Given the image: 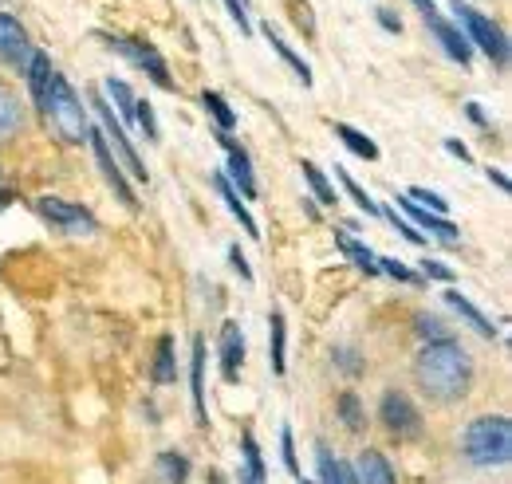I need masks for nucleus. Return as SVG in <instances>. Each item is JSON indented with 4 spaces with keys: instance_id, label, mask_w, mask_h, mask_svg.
<instances>
[{
    "instance_id": "nucleus-41",
    "label": "nucleus",
    "mask_w": 512,
    "mask_h": 484,
    "mask_svg": "<svg viewBox=\"0 0 512 484\" xmlns=\"http://www.w3.org/2000/svg\"><path fill=\"white\" fill-rule=\"evenodd\" d=\"M225 8H229V16L241 24V32L249 36V32H253V24H249V12H245V4H241V0H225Z\"/></svg>"
},
{
    "instance_id": "nucleus-12",
    "label": "nucleus",
    "mask_w": 512,
    "mask_h": 484,
    "mask_svg": "<svg viewBox=\"0 0 512 484\" xmlns=\"http://www.w3.org/2000/svg\"><path fill=\"white\" fill-rule=\"evenodd\" d=\"M217 142L225 146V154H229V178L237 182V189L253 201L256 197V178H253V162H249V154L237 146V138H229L225 130H217Z\"/></svg>"
},
{
    "instance_id": "nucleus-48",
    "label": "nucleus",
    "mask_w": 512,
    "mask_h": 484,
    "mask_svg": "<svg viewBox=\"0 0 512 484\" xmlns=\"http://www.w3.org/2000/svg\"><path fill=\"white\" fill-rule=\"evenodd\" d=\"M209 484H225V481H221V477H217V473H213V481H209Z\"/></svg>"
},
{
    "instance_id": "nucleus-15",
    "label": "nucleus",
    "mask_w": 512,
    "mask_h": 484,
    "mask_svg": "<svg viewBox=\"0 0 512 484\" xmlns=\"http://www.w3.org/2000/svg\"><path fill=\"white\" fill-rule=\"evenodd\" d=\"M351 469H355V481L359 484H398L394 481V469L386 465V457L383 453H375V449L359 453V461H355Z\"/></svg>"
},
{
    "instance_id": "nucleus-36",
    "label": "nucleus",
    "mask_w": 512,
    "mask_h": 484,
    "mask_svg": "<svg viewBox=\"0 0 512 484\" xmlns=\"http://www.w3.org/2000/svg\"><path fill=\"white\" fill-rule=\"evenodd\" d=\"M406 197H410V201H426L422 209H430V213H438V217L446 213V197H438V193H430V189H422V185H414Z\"/></svg>"
},
{
    "instance_id": "nucleus-49",
    "label": "nucleus",
    "mask_w": 512,
    "mask_h": 484,
    "mask_svg": "<svg viewBox=\"0 0 512 484\" xmlns=\"http://www.w3.org/2000/svg\"><path fill=\"white\" fill-rule=\"evenodd\" d=\"M300 484H308V481H300Z\"/></svg>"
},
{
    "instance_id": "nucleus-44",
    "label": "nucleus",
    "mask_w": 512,
    "mask_h": 484,
    "mask_svg": "<svg viewBox=\"0 0 512 484\" xmlns=\"http://www.w3.org/2000/svg\"><path fill=\"white\" fill-rule=\"evenodd\" d=\"M489 182L497 185V189H505V193H509V178H505L501 170H489Z\"/></svg>"
},
{
    "instance_id": "nucleus-16",
    "label": "nucleus",
    "mask_w": 512,
    "mask_h": 484,
    "mask_svg": "<svg viewBox=\"0 0 512 484\" xmlns=\"http://www.w3.org/2000/svg\"><path fill=\"white\" fill-rule=\"evenodd\" d=\"M190 386H193V410H197V425H209V418H205V339H193Z\"/></svg>"
},
{
    "instance_id": "nucleus-42",
    "label": "nucleus",
    "mask_w": 512,
    "mask_h": 484,
    "mask_svg": "<svg viewBox=\"0 0 512 484\" xmlns=\"http://www.w3.org/2000/svg\"><path fill=\"white\" fill-rule=\"evenodd\" d=\"M379 24H383L386 32H402V20H398L390 8H379Z\"/></svg>"
},
{
    "instance_id": "nucleus-30",
    "label": "nucleus",
    "mask_w": 512,
    "mask_h": 484,
    "mask_svg": "<svg viewBox=\"0 0 512 484\" xmlns=\"http://www.w3.org/2000/svg\"><path fill=\"white\" fill-rule=\"evenodd\" d=\"M335 174H339V178H343V189H347V193H351V201H355V205H359V209H363V213H367V217H375V213H379V205H375V201H371V197H367V193H363V189H359V182H355V178H351V174H343V170H335Z\"/></svg>"
},
{
    "instance_id": "nucleus-18",
    "label": "nucleus",
    "mask_w": 512,
    "mask_h": 484,
    "mask_svg": "<svg viewBox=\"0 0 512 484\" xmlns=\"http://www.w3.org/2000/svg\"><path fill=\"white\" fill-rule=\"evenodd\" d=\"M213 182H217V189H221V201H225V205H229V213H233V217H237V221H241V229H245V233H249V237H253V241H260V229H256L253 213H249V209H245V201H241V193H237V189H233V185H229V178H225V174H217V178H213Z\"/></svg>"
},
{
    "instance_id": "nucleus-47",
    "label": "nucleus",
    "mask_w": 512,
    "mask_h": 484,
    "mask_svg": "<svg viewBox=\"0 0 512 484\" xmlns=\"http://www.w3.org/2000/svg\"><path fill=\"white\" fill-rule=\"evenodd\" d=\"M241 484H264V481H253V477H249V473H241Z\"/></svg>"
},
{
    "instance_id": "nucleus-31",
    "label": "nucleus",
    "mask_w": 512,
    "mask_h": 484,
    "mask_svg": "<svg viewBox=\"0 0 512 484\" xmlns=\"http://www.w3.org/2000/svg\"><path fill=\"white\" fill-rule=\"evenodd\" d=\"M339 414H343V422H347L351 433H359L363 422H367V418H363V410H359V398H355V394H343V398H339Z\"/></svg>"
},
{
    "instance_id": "nucleus-3",
    "label": "nucleus",
    "mask_w": 512,
    "mask_h": 484,
    "mask_svg": "<svg viewBox=\"0 0 512 484\" xmlns=\"http://www.w3.org/2000/svg\"><path fill=\"white\" fill-rule=\"evenodd\" d=\"M465 457L481 469L512 461V425L509 418H477L465 429Z\"/></svg>"
},
{
    "instance_id": "nucleus-14",
    "label": "nucleus",
    "mask_w": 512,
    "mask_h": 484,
    "mask_svg": "<svg viewBox=\"0 0 512 484\" xmlns=\"http://www.w3.org/2000/svg\"><path fill=\"white\" fill-rule=\"evenodd\" d=\"M241 363H245V335L237 323H225L221 327V374H225V382L241 378Z\"/></svg>"
},
{
    "instance_id": "nucleus-32",
    "label": "nucleus",
    "mask_w": 512,
    "mask_h": 484,
    "mask_svg": "<svg viewBox=\"0 0 512 484\" xmlns=\"http://www.w3.org/2000/svg\"><path fill=\"white\" fill-rule=\"evenodd\" d=\"M300 170H304V178H308V185H312V189H316V197H320L323 205H335V193H331V185H327V178H323L320 170H316V166H312V162H304V166H300Z\"/></svg>"
},
{
    "instance_id": "nucleus-29",
    "label": "nucleus",
    "mask_w": 512,
    "mask_h": 484,
    "mask_svg": "<svg viewBox=\"0 0 512 484\" xmlns=\"http://www.w3.org/2000/svg\"><path fill=\"white\" fill-rule=\"evenodd\" d=\"M241 449H245V473H249L253 481H264V461H260V445H256L253 433L241 437Z\"/></svg>"
},
{
    "instance_id": "nucleus-20",
    "label": "nucleus",
    "mask_w": 512,
    "mask_h": 484,
    "mask_svg": "<svg viewBox=\"0 0 512 484\" xmlns=\"http://www.w3.org/2000/svg\"><path fill=\"white\" fill-rule=\"evenodd\" d=\"M268 327H272V335H268V363H272V374H284V370H288V359H284V343H288L284 315L272 311V315H268Z\"/></svg>"
},
{
    "instance_id": "nucleus-27",
    "label": "nucleus",
    "mask_w": 512,
    "mask_h": 484,
    "mask_svg": "<svg viewBox=\"0 0 512 484\" xmlns=\"http://www.w3.org/2000/svg\"><path fill=\"white\" fill-rule=\"evenodd\" d=\"M201 107H205V111H209V115L217 119V126H221L225 134H229V130L237 126V115L229 111V103H225V99H221L217 91H205V95H201Z\"/></svg>"
},
{
    "instance_id": "nucleus-37",
    "label": "nucleus",
    "mask_w": 512,
    "mask_h": 484,
    "mask_svg": "<svg viewBox=\"0 0 512 484\" xmlns=\"http://www.w3.org/2000/svg\"><path fill=\"white\" fill-rule=\"evenodd\" d=\"M386 217H390V225H394V229H398V233H402L410 244H426V237H422V233H418L410 221H402V217H398V209H386Z\"/></svg>"
},
{
    "instance_id": "nucleus-43",
    "label": "nucleus",
    "mask_w": 512,
    "mask_h": 484,
    "mask_svg": "<svg viewBox=\"0 0 512 484\" xmlns=\"http://www.w3.org/2000/svg\"><path fill=\"white\" fill-rule=\"evenodd\" d=\"M446 150L453 158H461V162H469V146L465 142H457V138H446Z\"/></svg>"
},
{
    "instance_id": "nucleus-33",
    "label": "nucleus",
    "mask_w": 512,
    "mask_h": 484,
    "mask_svg": "<svg viewBox=\"0 0 512 484\" xmlns=\"http://www.w3.org/2000/svg\"><path fill=\"white\" fill-rule=\"evenodd\" d=\"M280 453H284V469H288L296 481H304V477H300V461H296V445H292V429H288V425L280 429Z\"/></svg>"
},
{
    "instance_id": "nucleus-10",
    "label": "nucleus",
    "mask_w": 512,
    "mask_h": 484,
    "mask_svg": "<svg viewBox=\"0 0 512 484\" xmlns=\"http://www.w3.org/2000/svg\"><path fill=\"white\" fill-rule=\"evenodd\" d=\"M28 60H32L28 32L20 28V20H12L8 12H0V63H8V67H28Z\"/></svg>"
},
{
    "instance_id": "nucleus-40",
    "label": "nucleus",
    "mask_w": 512,
    "mask_h": 484,
    "mask_svg": "<svg viewBox=\"0 0 512 484\" xmlns=\"http://www.w3.org/2000/svg\"><path fill=\"white\" fill-rule=\"evenodd\" d=\"M229 264H233V272H237L241 280H253V268H249V260L241 256V248H237V244L229 248Z\"/></svg>"
},
{
    "instance_id": "nucleus-17",
    "label": "nucleus",
    "mask_w": 512,
    "mask_h": 484,
    "mask_svg": "<svg viewBox=\"0 0 512 484\" xmlns=\"http://www.w3.org/2000/svg\"><path fill=\"white\" fill-rule=\"evenodd\" d=\"M24 126V107H20V95L12 87L0 83V142H8L16 130Z\"/></svg>"
},
{
    "instance_id": "nucleus-19",
    "label": "nucleus",
    "mask_w": 512,
    "mask_h": 484,
    "mask_svg": "<svg viewBox=\"0 0 512 484\" xmlns=\"http://www.w3.org/2000/svg\"><path fill=\"white\" fill-rule=\"evenodd\" d=\"M446 303L457 311V315H461V319H465V323H469V327H473V331H477V335H485V339H493V335H497V327L489 323V315H481V311L465 300L457 288H449V292H446Z\"/></svg>"
},
{
    "instance_id": "nucleus-11",
    "label": "nucleus",
    "mask_w": 512,
    "mask_h": 484,
    "mask_svg": "<svg viewBox=\"0 0 512 484\" xmlns=\"http://www.w3.org/2000/svg\"><path fill=\"white\" fill-rule=\"evenodd\" d=\"M398 209L414 221V229L422 233H434L438 241H446V244H457V225L453 221H446V217H438V213H430V209H422L418 201H410V197H398Z\"/></svg>"
},
{
    "instance_id": "nucleus-34",
    "label": "nucleus",
    "mask_w": 512,
    "mask_h": 484,
    "mask_svg": "<svg viewBox=\"0 0 512 484\" xmlns=\"http://www.w3.org/2000/svg\"><path fill=\"white\" fill-rule=\"evenodd\" d=\"M134 122L142 126L146 142H158V122H154V111H150V103H134Z\"/></svg>"
},
{
    "instance_id": "nucleus-5",
    "label": "nucleus",
    "mask_w": 512,
    "mask_h": 484,
    "mask_svg": "<svg viewBox=\"0 0 512 484\" xmlns=\"http://www.w3.org/2000/svg\"><path fill=\"white\" fill-rule=\"evenodd\" d=\"M91 107L99 111V119H103V138H107V146H111V154H115V162L130 170V178L134 182H146V166L138 162V154H134V146H130L127 130L115 122V111L107 107V99L103 95H91Z\"/></svg>"
},
{
    "instance_id": "nucleus-22",
    "label": "nucleus",
    "mask_w": 512,
    "mask_h": 484,
    "mask_svg": "<svg viewBox=\"0 0 512 484\" xmlns=\"http://www.w3.org/2000/svg\"><path fill=\"white\" fill-rule=\"evenodd\" d=\"M335 138H339L351 154H359L363 162H375V158H379V146H375L363 130H355V126H347V122H335Z\"/></svg>"
},
{
    "instance_id": "nucleus-23",
    "label": "nucleus",
    "mask_w": 512,
    "mask_h": 484,
    "mask_svg": "<svg viewBox=\"0 0 512 484\" xmlns=\"http://www.w3.org/2000/svg\"><path fill=\"white\" fill-rule=\"evenodd\" d=\"M264 36H268V44H272V52H276L280 60L288 63V67H292V71H296V75L304 79V87H308V83H312V67H308V63L300 60V56H296V52H292V48H288V44H284V40H280L276 32H272V24L264 28Z\"/></svg>"
},
{
    "instance_id": "nucleus-7",
    "label": "nucleus",
    "mask_w": 512,
    "mask_h": 484,
    "mask_svg": "<svg viewBox=\"0 0 512 484\" xmlns=\"http://www.w3.org/2000/svg\"><path fill=\"white\" fill-rule=\"evenodd\" d=\"M111 48L115 52H123L134 67H142L162 91H170L174 87V79H170V67H166V60L158 56V48L154 44H146V40H123V36H111Z\"/></svg>"
},
{
    "instance_id": "nucleus-6",
    "label": "nucleus",
    "mask_w": 512,
    "mask_h": 484,
    "mask_svg": "<svg viewBox=\"0 0 512 484\" xmlns=\"http://www.w3.org/2000/svg\"><path fill=\"white\" fill-rule=\"evenodd\" d=\"M36 209H40V217H48L67 237H87V233L99 229V221L83 205H71V201H60V197H40Z\"/></svg>"
},
{
    "instance_id": "nucleus-45",
    "label": "nucleus",
    "mask_w": 512,
    "mask_h": 484,
    "mask_svg": "<svg viewBox=\"0 0 512 484\" xmlns=\"http://www.w3.org/2000/svg\"><path fill=\"white\" fill-rule=\"evenodd\" d=\"M469 119H473V122H485V115H481V107H477V103H469Z\"/></svg>"
},
{
    "instance_id": "nucleus-24",
    "label": "nucleus",
    "mask_w": 512,
    "mask_h": 484,
    "mask_svg": "<svg viewBox=\"0 0 512 484\" xmlns=\"http://www.w3.org/2000/svg\"><path fill=\"white\" fill-rule=\"evenodd\" d=\"M158 477H162V484H186L190 461L182 453H158Z\"/></svg>"
},
{
    "instance_id": "nucleus-38",
    "label": "nucleus",
    "mask_w": 512,
    "mask_h": 484,
    "mask_svg": "<svg viewBox=\"0 0 512 484\" xmlns=\"http://www.w3.org/2000/svg\"><path fill=\"white\" fill-rule=\"evenodd\" d=\"M379 272H386L390 280H402V284H410V280H414V272H410L402 260H386V256L379 260Z\"/></svg>"
},
{
    "instance_id": "nucleus-8",
    "label": "nucleus",
    "mask_w": 512,
    "mask_h": 484,
    "mask_svg": "<svg viewBox=\"0 0 512 484\" xmlns=\"http://www.w3.org/2000/svg\"><path fill=\"white\" fill-rule=\"evenodd\" d=\"M379 422L394 433V437H418L422 433V414L414 410V402L398 390H390L379 406Z\"/></svg>"
},
{
    "instance_id": "nucleus-26",
    "label": "nucleus",
    "mask_w": 512,
    "mask_h": 484,
    "mask_svg": "<svg viewBox=\"0 0 512 484\" xmlns=\"http://www.w3.org/2000/svg\"><path fill=\"white\" fill-rule=\"evenodd\" d=\"M48 79H52V63L44 52H32V60H28V83H32V95H36V103L44 99V87H48Z\"/></svg>"
},
{
    "instance_id": "nucleus-21",
    "label": "nucleus",
    "mask_w": 512,
    "mask_h": 484,
    "mask_svg": "<svg viewBox=\"0 0 512 484\" xmlns=\"http://www.w3.org/2000/svg\"><path fill=\"white\" fill-rule=\"evenodd\" d=\"M335 244L343 248V256H347L355 268H363L367 276H379V256H375L367 244H359L355 237H347V233H335Z\"/></svg>"
},
{
    "instance_id": "nucleus-1",
    "label": "nucleus",
    "mask_w": 512,
    "mask_h": 484,
    "mask_svg": "<svg viewBox=\"0 0 512 484\" xmlns=\"http://www.w3.org/2000/svg\"><path fill=\"white\" fill-rule=\"evenodd\" d=\"M414 378L434 402H457V398L469 394L473 363L453 339H438V343L422 347V355L414 363Z\"/></svg>"
},
{
    "instance_id": "nucleus-2",
    "label": "nucleus",
    "mask_w": 512,
    "mask_h": 484,
    "mask_svg": "<svg viewBox=\"0 0 512 484\" xmlns=\"http://www.w3.org/2000/svg\"><path fill=\"white\" fill-rule=\"evenodd\" d=\"M40 107H44V115L52 122V130L71 142V146H79V142H87V115H83V103L75 99V91L67 87L64 75H56L52 71V79H48V87H44V99H40Z\"/></svg>"
},
{
    "instance_id": "nucleus-9",
    "label": "nucleus",
    "mask_w": 512,
    "mask_h": 484,
    "mask_svg": "<svg viewBox=\"0 0 512 484\" xmlns=\"http://www.w3.org/2000/svg\"><path fill=\"white\" fill-rule=\"evenodd\" d=\"M87 142H91V150H95V162H99V170H103V178H107V185H111V189L119 193V201H123L127 209H138V197H134V189H130L127 174H123V166L115 162V154H111V146H107L103 130L87 134Z\"/></svg>"
},
{
    "instance_id": "nucleus-46",
    "label": "nucleus",
    "mask_w": 512,
    "mask_h": 484,
    "mask_svg": "<svg viewBox=\"0 0 512 484\" xmlns=\"http://www.w3.org/2000/svg\"><path fill=\"white\" fill-rule=\"evenodd\" d=\"M414 4H418V8H422V12H426V16H430V12H438V8H434V4H430V0H414Z\"/></svg>"
},
{
    "instance_id": "nucleus-35",
    "label": "nucleus",
    "mask_w": 512,
    "mask_h": 484,
    "mask_svg": "<svg viewBox=\"0 0 512 484\" xmlns=\"http://www.w3.org/2000/svg\"><path fill=\"white\" fill-rule=\"evenodd\" d=\"M418 335H422V339H430V343L449 339L446 323H442V319H434V315H418Z\"/></svg>"
},
{
    "instance_id": "nucleus-39",
    "label": "nucleus",
    "mask_w": 512,
    "mask_h": 484,
    "mask_svg": "<svg viewBox=\"0 0 512 484\" xmlns=\"http://www.w3.org/2000/svg\"><path fill=\"white\" fill-rule=\"evenodd\" d=\"M422 276L442 280V284H453V268H446L442 260H422Z\"/></svg>"
},
{
    "instance_id": "nucleus-25",
    "label": "nucleus",
    "mask_w": 512,
    "mask_h": 484,
    "mask_svg": "<svg viewBox=\"0 0 512 484\" xmlns=\"http://www.w3.org/2000/svg\"><path fill=\"white\" fill-rule=\"evenodd\" d=\"M178 378V370H174V339L170 335H162L158 339V359H154V382H174Z\"/></svg>"
},
{
    "instance_id": "nucleus-4",
    "label": "nucleus",
    "mask_w": 512,
    "mask_h": 484,
    "mask_svg": "<svg viewBox=\"0 0 512 484\" xmlns=\"http://www.w3.org/2000/svg\"><path fill=\"white\" fill-rule=\"evenodd\" d=\"M453 12H457V20L465 24V32H469L465 40H469V44H477L489 60L497 63V67H505V63H509V40H505V32H501L485 12H477L473 4H461V0H457V8H453Z\"/></svg>"
},
{
    "instance_id": "nucleus-28",
    "label": "nucleus",
    "mask_w": 512,
    "mask_h": 484,
    "mask_svg": "<svg viewBox=\"0 0 512 484\" xmlns=\"http://www.w3.org/2000/svg\"><path fill=\"white\" fill-rule=\"evenodd\" d=\"M107 95H111V99H115V107H119V115H123V119H134V103H138V99H134V91H130V83L127 79H111V83H107Z\"/></svg>"
},
{
    "instance_id": "nucleus-13",
    "label": "nucleus",
    "mask_w": 512,
    "mask_h": 484,
    "mask_svg": "<svg viewBox=\"0 0 512 484\" xmlns=\"http://www.w3.org/2000/svg\"><path fill=\"white\" fill-rule=\"evenodd\" d=\"M426 28L438 36V44L446 48L449 60H457L461 67H469V60H473V48H469V40H465V36H461V32H457L449 20H442L438 12H430V16H426Z\"/></svg>"
}]
</instances>
